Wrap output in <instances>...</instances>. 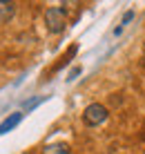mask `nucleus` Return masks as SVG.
<instances>
[{"label": "nucleus", "mask_w": 145, "mask_h": 154, "mask_svg": "<svg viewBox=\"0 0 145 154\" xmlns=\"http://www.w3.org/2000/svg\"><path fill=\"white\" fill-rule=\"evenodd\" d=\"M45 27L49 34H63L67 27V11L63 7L45 9Z\"/></svg>", "instance_id": "nucleus-1"}, {"label": "nucleus", "mask_w": 145, "mask_h": 154, "mask_svg": "<svg viewBox=\"0 0 145 154\" xmlns=\"http://www.w3.org/2000/svg\"><path fill=\"white\" fill-rule=\"evenodd\" d=\"M107 116H110V112H107V107L100 105V103H92V105H87V107L83 109V121H85V125H89V127L103 125L107 121Z\"/></svg>", "instance_id": "nucleus-2"}, {"label": "nucleus", "mask_w": 145, "mask_h": 154, "mask_svg": "<svg viewBox=\"0 0 145 154\" xmlns=\"http://www.w3.org/2000/svg\"><path fill=\"white\" fill-rule=\"evenodd\" d=\"M23 121V112H14V114H9L7 119L0 123V134H7V132H11L16 125Z\"/></svg>", "instance_id": "nucleus-3"}, {"label": "nucleus", "mask_w": 145, "mask_h": 154, "mask_svg": "<svg viewBox=\"0 0 145 154\" xmlns=\"http://www.w3.org/2000/svg\"><path fill=\"white\" fill-rule=\"evenodd\" d=\"M16 14V2H7V0H0V23H9Z\"/></svg>", "instance_id": "nucleus-4"}, {"label": "nucleus", "mask_w": 145, "mask_h": 154, "mask_svg": "<svg viewBox=\"0 0 145 154\" xmlns=\"http://www.w3.org/2000/svg\"><path fill=\"white\" fill-rule=\"evenodd\" d=\"M40 154H69V145L67 143H49L42 147Z\"/></svg>", "instance_id": "nucleus-5"}, {"label": "nucleus", "mask_w": 145, "mask_h": 154, "mask_svg": "<svg viewBox=\"0 0 145 154\" xmlns=\"http://www.w3.org/2000/svg\"><path fill=\"white\" fill-rule=\"evenodd\" d=\"M132 18H134V11H127L125 16H123V23H121V27H119V29H116V31H114V34H121V29H123V27H125V25H127V23H130V20H132Z\"/></svg>", "instance_id": "nucleus-6"}, {"label": "nucleus", "mask_w": 145, "mask_h": 154, "mask_svg": "<svg viewBox=\"0 0 145 154\" xmlns=\"http://www.w3.org/2000/svg\"><path fill=\"white\" fill-rule=\"evenodd\" d=\"M78 74H80V67H74V69L69 72V78H67V81H74V78H76Z\"/></svg>", "instance_id": "nucleus-7"}, {"label": "nucleus", "mask_w": 145, "mask_h": 154, "mask_svg": "<svg viewBox=\"0 0 145 154\" xmlns=\"http://www.w3.org/2000/svg\"><path fill=\"white\" fill-rule=\"evenodd\" d=\"M143 63H145V54H143Z\"/></svg>", "instance_id": "nucleus-8"}]
</instances>
